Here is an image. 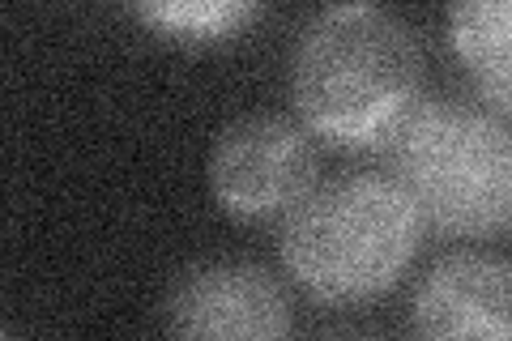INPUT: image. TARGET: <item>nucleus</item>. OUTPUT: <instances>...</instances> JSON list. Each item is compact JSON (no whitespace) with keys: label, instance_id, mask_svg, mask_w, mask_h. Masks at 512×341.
I'll return each mask as SVG.
<instances>
[{"label":"nucleus","instance_id":"nucleus-2","mask_svg":"<svg viewBox=\"0 0 512 341\" xmlns=\"http://www.w3.org/2000/svg\"><path fill=\"white\" fill-rule=\"evenodd\" d=\"M423 218L393 175L355 171L316 184L282 218L278 252L286 273L320 303H367L410 273Z\"/></svg>","mask_w":512,"mask_h":341},{"label":"nucleus","instance_id":"nucleus-7","mask_svg":"<svg viewBox=\"0 0 512 341\" xmlns=\"http://www.w3.org/2000/svg\"><path fill=\"white\" fill-rule=\"evenodd\" d=\"M453 52L487 107L512 116V0H466L448 9Z\"/></svg>","mask_w":512,"mask_h":341},{"label":"nucleus","instance_id":"nucleus-3","mask_svg":"<svg viewBox=\"0 0 512 341\" xmlns=\"http://www.w3.org/2000/svg\"><path fill=\"white\" fill-rule=\"evenodd\" d=\"M393 180L444 235L512 231V116L474 99H423L384 145Z\"/></svg>","mask_w":512,"mask_h":341},{"label":"nucleus","instance_id":"nucleus-6","mask_svg":"<svg viewBox=\"0 0 512 341\" xmlns=\"http://www.w3.org/2000/svg\"><path fill=\"white\" fill-rule=\"evenodd\" d=\"M419 341H512V261L491 252H453L414 286Z\"/></svg>","mask_w":512,"mask_h":341},{"label":"nucleus","instance_id":"nucleus-5","mask_svg":"<svg viewBox=\"0 0 512 341\" xmlns=\"http://www.w3.org/2000/svg\"><path fill=\"white\" fill-rule=\"evenodd\" d=\"M171 341H291V299L265 265L201 261L167 295Z\"/></svg>","mask_w":512,"mask_h":341},{"label":"nucleus","instance_id":"nucleus-9","mask_svg":"<svg viewBox=\"0 0 512 341\" xmlns=\"http://www.w3.org/2000/svg\"><path fill=\"white\" fill-rule=\"evenodd\" d=\"M5 341H18V337H13V333H5Z\"/></svg>","mask_w":512,"mask_h":341},{"label":"nucleus","instance_id":"nucleus-1","mask_svg":"<svg viewBox=\"0 0 512 341\" xmlns=\"http://www.w3.org/2000/svg\"><path fill=\"white\" fill-rule=\"evenodd\" d=\"M291 99L312 137L384 150L423 103V47L389 9L329 5L295 39Z\"/></svg>","mask_w":512,"mask_h":341},{"label":"nucleus","instance_id":"nucleus-4","mask_svg":"<svg viewBox=\"0 0 512 341\" xmlns=\"http://www.w3.org/2000/svg\"><path fill=\"white\" fill-rule=\"evenodd\" d=\"M210 188L239 222L286 218L316 188L312 133L274 111L231 120L210 150Z\"/></svg>","mask_w":512,"mask_h":341},{"label":"nucleus","instance_id":"nucleus-8","mask_svg":"<svg viewBox=\"0 0 512 341\" xmlns=\"http://www.w3.org/2000/svg\"><path fill=\"white\" fill-rule=\"evenodd\" d=\"M256 13H261V5H252V0H154V5H137L141 22L180 43L231 39Z\"/></svg>","mask_w":512,"mask_h":341}]
</instances>
